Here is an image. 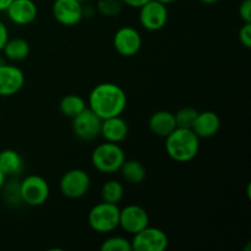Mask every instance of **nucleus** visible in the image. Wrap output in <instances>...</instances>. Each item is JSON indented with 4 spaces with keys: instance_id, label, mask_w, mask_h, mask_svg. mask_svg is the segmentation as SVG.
Segmentation results:
<instances>
[{
    "instance_id": "15",
    "label": "nucleus",
    "mask_w": 251,
    "mask_h": 251,
    "mask_svg": "<svg viewBox=\"0 0 251 251\" xmlns=\"http://www.w3.org/2000/svg\"><path fill=\"white\" fill-rule=\"evenodd\" d=\"M221 118L217 113L212 110H203L199 112L195 122H194L193 130L200 139H210L215 136L221 129Z\"/></svg>"
},
{
    "instance_id": "22",
    "label": "nucleus",
    "mask_w": 251,
    "mask_h": 251,
    "mask_svg": "<svg viewBox=\"0 0 251 251\" xmlns=\"http://www.w3.org/2000/svg\"><path fill=\"white\" fill-rule=\"evenodd\" d=\"M100 196H102V201L104 202L118 205L124 198V185L119 180L110 179L102 185Z\"/></svg>"
},
{
    "instance_id": "33",
    "label": "nucleus",
    "mask_w": 251,
    "mask_h": 251,
    "mask_svg": "<svg viewBox=\"0 0 251 251\" xmlns=\"http://www.w3.org/2000/svg\"><path fill=\"white\" fill-rule=\"evenodd\" d=\"M201 2H203V4H216V2H218L220 0H200Z\"/></svg>"
},
{
    "instance_id": "32",
    "label": "nucleus",
    "mask_w": 251,
    "mask_h": 251,
    "mask_svg": "<svg viewBox=\"0 0 251 251\" xmlns=\"http://www.w3.org/2000/svg\"><path fill=\"white\" fill-rule=\"evenodd\" d=\"M5 180H6V176H5L4 173H2V172L0 171V189H1L2 185H4Z\"/></svg>"
},
{
    "instance_id": "1",
    "label": "nucleus",
    "mask_w": 251,
    "mask_h": 251,
    "mask_svg": "<svg viewBox=\"0 0 251 251\" xmlns=\"http://www.w3.org/2000/svg\"><path fill=\"white\" fill-rule=\"evenodd\" d=\"M126 105V93L124 88L117 83H98L88 95L87 107L102 120L122 115Z\"/></svg>"
},
{
    "instance_id": "6",
    "label": "nucleus",
    "mask_w": 251,
    "mask_h": 251,
    "mask_svg": "<svg viewBox=\"0 0 251 251\" xmlns=\"http://www.w3.org/2000/svg\"><path fill=\"white\" fill-rule=\"evenodd\" d=\"M91 186V176L86 171L74 168L66 172L59 181L60 194L66 199L76 200L88 193Z\"/></svg>"
},
{
    "instance_id": "34",
    "label": "nucleus",
    "mask_w": 251,
    "mask_h": 251,
    "mask_svg": "<svg viewBox=\"0 0 251 251\" xmlns=\"http://www.w3.org/2000/svg\"><path fill=\"white\" fill-rule=\"evenodd\" d=\"M156 1L162 2V4H164V5H169V4H172L173 1H176V0H156Z\"/></svg>"
},
{
    "instance_id": "28",
    "label": "nucleus",
    "mask_w": 251,
    "mask_h": 251,
    "mask_svg": "<svg viewBox=\"0 0 251 251\" xmlns=\"http://www.w3.org/2000/svg\"><path fill=\"white\" fill-rule=\"evenodd\" d=\"M239 16L243 22H251V0H243L240 2Z\"/></svg>"
},
{
    "instance_id": "18",
    "label": "nucleus",
    "mask_w": 251,
    "mask_h": 251,
    "mask_svg": "<svg viewBox=\"0 0 251 251\" xmlns=\"http://www.w3.org/2000/svg\"><path fill=\"white\" fill-rule=\"evenodd\" d=\"M25 163L21 154L11 149L0 152V171L6 178H15L24 172Z\"/></svg>"
},
{
    "instance_id": "16",
    "label": "nucleus",
    "mask_w": 251,
    "mask_h": 251,
    "mask_svg": "<svg viewBox=\"0 0 251 251\" xmlns=\"http://www.w3.org/2000/svg\"><path fill=\"white\" fill-rule=\"evenodd\" d=\"M127 135H129V125L122 115L102 120L100 136L104 139V141L120 144L126 139Z\"/></svg>"
},
{
    "instance_id": "11",
    "label": "nucleus",
    "mask_w": 251,
    "mask_h": 251,
    "mask_svg": "<svg viewBox=\"0 0 251 251\" xmlns=\"http://www.w3.org/2000/svg\"><path fill=\"white\" fill-rule=\"evenodd\" d=\"M51 14L63 26H76L83 19V5L77 0H54Z\"/></svg>"
},
{
    "instance_id": "23",
    "label": "nucleus",
    "mask_w": 251,
    "mask_h": 251,
    "mask_svg": "<svg viewBox=\"0 0 251 251\" xmlns=\"http://www.w3.org/2000/svg\"><path fill=\"white\" fill-rule=\"evenodd\" d=\"M100 250L102 251H132L131 242L125 237L120 235H113V237L107 238L103 240L100 244Z\"/></svg>"
},
{
    "instance_id": "29",
    "label": "nucleus",
    "mask_w": 251,
    "mask_h": 251,
    "mask_svg": "<svg viewBox=\"0 0 251 251\" xmlns=\"http://www.w3.org/2000/svg\"><path fill=\"white\" fill-rule=\"evenodd\" d=\"M9 38V29H7L6 25L0 20V51L2 50V48H4V46L6 44Z\"/></svg>"
},
{
    "instance_id": "35",
    "label": "nucleus",
    "mask_w": 251,
    "mask_h": 251,
    "mask_svg": "<svg viewBox=\"0 0 251 251\" xmlns=\"http://www.w3.org/2000/svg\"><path fill=\"white\" fill-rule=\"evenodd\" d=\"M77 1H80L81 4H82V2H85V1H87V0H77Z\"/></svg>"
},
{
    "instance_id": "17",
    "label": "nucleus",
    "mask_w": 251,
    "mask_h": 251,
    "mask_svg": "<svg viewBox=\"0 0 251 251\" xmlns=\"http://www.w3.org/2000/svg\"><path fill=\"white\" fill-rule=\"evenodd\" d=\"M176 127V118L169 110H157L149 119L150 131L158 137H167Z\"/></svg>"
},
{
    "instance_id": "26",
    "label": "nucleus",
    "mask_w": 251,
    "mask_h": 251,
    "mask_svg": "<svg viewBox=\"0 0 251 251\" xmlns=\"http://www.w3.org/2000/svg\"><path fill=\"white\" fill-rule=\"evenodd\" d=\"M124 4L122 0H98L97 11L107 17H115L122 12Z\"/></svg>"
},
{
    "instance_id": "14",
    "label": "nucleus",
    "mask_w": 251,
    "mask_h": 251,
    "mask_svg": "<svg viewBox=\"0 0 251 251\" xmlns=\"http://www.w3.org/2000/svg\"><path fill=\"white\" fill-rule=\"evenodd\" d=\"M5 12L12 24L27 26L37 19L38 7L33 0H12Z\"/></svg>"
},
{
    "instance_id": "19",
    "label": "nucleus",
    "mask_w": 251,
    "mask_h": 251,
    "mask_svg": "<svg viewBox=\"0 0 251 251\" xmlns=\"http://www.w3.org/2000/svg\"><path fill=\"white\" fill-rule=\"evenodd\" d=\"M119 172L122 178L126 183L134 184V185L141 184L146 179L147 174L144 164L136 159H125L124 163L120 167Z\"/></svg>"
},
{
    "instance_id": "3",
    "label": "nucleus",
    "mask_w": 251,
    "mask_h": 251,
    "mask_svg": "<svg viewBox=\"0 0 251 251\" xmlns=\"http://www.w3.org/2000/svg\"><path fill=\"white\" fill-rule=\"evenodd\" d=\"M126 159L124 150L119 144L104 141L97 145L91 154V162L96 171L103 174H113L119 172L120 167Z\"/></svg>"
},
{
    "instance_id": "30",
    "label": "nucleus",
    "mask_w": 251,
    "mask_h": 251,
    "mask_svg": "<svg viewBox=\"0 0 251 251\" xmlns=\"http://www.w3.org/2000/svg\"><path fill=\"white\" fill-rule=\"evenodd\" d=\"M150 0H122L123 4L129 7H132V9H140L142 5H145Z\"/></svg>"
},
{
    "instance_id": "20",
    "label": "nucleus",
    "mask_w": 251,
    "mask_h": 251,
    "mask_svg": "<svg viewBox=\"0 0 251 251\" xmlns=\"http://www.w3.org/2000/svg\"><path fill=\"white\" fill-rule=\"evenodd\" d=\"M5 58L12 61H22L27 59L31 51L29 43L24 38H9L2 48Z\"/></svg>"
},
{
    "instance_id": "2",
    "label": "nucleus",
    "mask_w": 251,
    "mask_h": 251,
    "mask_svg": "<svg viewBox=\"0 0 251 251\" xmlns=\"http://www.w3.org/2000/svg\"><path fill=\"white\" fill-rule=\"evenodd\" d=\"M164 139L167 154L178 163H188L193 161L200 151V137L191 129L176 127Z\"/></svg>"
},
{
    "instance_id": "7",
    "label": "nucleus",
    "mask_w": 251,
    "mask_h": 251,
    "mask_svg": "<svg viewBox=\"0 0 251 251\" xmlns=\"http://www.w3.org/2000/svg\"><path fill=\"white\" fill-rule=\"evenodd\" d=\"M131 249L134 251H164L168 248L169 239L164 230L157 227H145L132 234Z\"/></svg>"
},
{
    "instance_id": "9",
    "label": "nucleus",
    "mask_w": 251,
    "mask_h": 251,
    "mask_svg": "<svg viewBox=\"0 0 251 251\" xmlns=\"http://www.w3.org/2000/svg\"><path fill=\"white\" fill-rule=\"evenodd\" d=\"M71 120L73 131L77 139L82 141H93L100 136L102 119L88 107Z\"/></svg>"
},
{
    "instance_id": "24",
    "label": "nucleus",
    "mask_w": 251,
    "mask_h": 251,
    "mask_svg": "<svg viewBox=\"0 0 251 251\" xmlns=\"http://www.w3.org/2000/svg\"><path fill=\"white\" fill-rule=\"evenodd\" d=\"M0 190H2V196L5 199V202H7L9 205H19V203L22 202L19 181L5 180L4 185H2Z\"/></svg>"
},
{
    "instance_id": "12",
    "label": "nucleus",
    "mask_w": 251,
    "mask_h": 251,
    "mask_svg": "<svg viewBox=\"0 0 251 251\" xmlns=\"http://www.w3.org/2000/svg\"><path fill=\"white\" fill-rule=\"evenodd\" d=\"M150 225L147 211L140 205H127L120 208L119 227L129 234H135Z\"/></svg>"
},
{
    "instance_id": "21",
    "label": "nucleus",
    "mask_w": 251,
    "mask_h": 251,
    "mask_svg": "<svg viewBox=\"0 0 251 251\" xmlns=\"http://www.w3.org/2000/svg\"><path fill=\"white\" fill-rule=\"evenodd\" d=\"M87 108V102L78 95H66L59 102V110L66 118H75Z\"/></svg>"
},
{
    "instance_id": "5",
    "label": "nucleus",
    "mask_w": 251,
    "mask_h": 251,
    "mask_svg": "<svg viewBox=\"0 0 251 251\" xmlns=\"http://www.w3.org/2000/svg\"><path fill=\"white\" fill-rule=\"evenodd\" d=\"M20 194L22 202L31 207H38L48 201L50 186L43 176L31 174L20 181Z\"/></svg>"
},
{
    "instance_id": "4",
    "label": "nucleus",
    "mask_w": 251,
    "mask_h": 251,
    "mask_svg": "<svg viewBox=\"0 0 251 251\" xmlns=\"http://www.w3.org/2000/svg\"><path fill=\"white\" fill-rule=\"evenodd\" d=\"M119 206L102 201L93 206L88 212V226L100 234H108L119 227Z\"/></svg>"
},
{
    "instance_id": "25",
    "label": "nucleus",
    "mask_w": 251,
    "mask_h": 251,
    "mask_svg": "<svg viewBox=\"0 0 251 251\" xmlns=\"http://www.w3.org/2000/svg\"><path fill=\"white\" fill-rule=\"evenodd\" d=\"M198 110L195 108L185 107L179 109L178 112L174 114L176 118V127H185V129H191L195 122L196 117H198Z\"/></svg>"
},
{
    "instance_id": "10",
    "label": "nucleus",
    "mask_w": 251,
    "mask_h": 251,
    "mask_svg": "<svg viewBox=\"0 0 251 251\" xmlns=\"http://www.w3.org/2000/svg\"><path fill=\"white\" fill-rule=\"evenodd\" d=\"M113 46L119 55L131 58L141 50L142 37L134 27L123 26L115 32L113 37Z\"/></svg>"
},
{
    "instance_id": "8",
    "label": "nucleus",
    "mask_w": 251,
    "mask_h": 251,
    "mask_svg": "<svg viewBox=\"0 0 251 251\" xmlns=\"http://www.w3.org/2000/svg\"><path fill=\"white\" fill-rule=\"evenodd\" d=\"M139 10V22L147 31H161L168 22V9H167V5L162 2L150 0Z\"/></svg>"
},
{
    "instance_id": "27",
    "label": "nucleus",
    "mask_w": 251,
    "mask_h": 251,
    "mask_svg": "<svg viewBox=\"0 0 251 251\" xmlns=\"http://www.w3.org/2000/svg\"><path fill=\"white\" fill-rule=\"evenodd\" d=\"M239 41L245 48H251V22H244L239 29Z\"/></svg>"
},
{
    "instance_id": "31",
    "label": "nucleus",
    "mask_w": 251,
    "mask_h": 251,
    "mask_svg": "<svg viewBox=\"0 0 251 251\" xmlns=\"http://www.w3.org/2000/svg\"><path fill=\"white\" fill-rule=\"evenodd\" d=\"M12 0H0V11H5L7 9Z\"/></svg>"
},
{
    "instance_id": "13",
    "label": "nucleus",
    "mask_w": 251,
    "mask_h": 251,
    "mask_svg": "<svg viewBox=\"0 0 251 251\" xmlns=\"http://www.w3.org/2000/svg\"><path fill=\"white\" fill-rule=\"evenodd\" d=\"M25 74L20 68L10 64H0V97H11L22 90Z\"/></svg>"
}]
</instances>
